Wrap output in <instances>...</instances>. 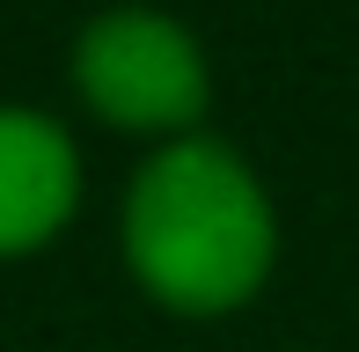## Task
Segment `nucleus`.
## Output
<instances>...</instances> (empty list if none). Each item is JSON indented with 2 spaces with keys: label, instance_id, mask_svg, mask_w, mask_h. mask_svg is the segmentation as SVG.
<instances>
[{
  "label": "nucleus",
  "instance_id": "7ed1b4c3",
  "mask_svg": "<svg viewBox=\"0 0 359 352\" xmlns=\"http://www.w3.org/2000/svg\"><path fill=\"white\" fill-rule=\"evenodd\" d=\"M81 205V154L44 110L0 103V257L52 243Z\"/></svg>",
  "mask_w": 359,
  "mask_h": 352
},
{
  "label": "nucleus",
  "instance_id": "f03ea898",
  "mask_svg": "<svg viewBox=\"0 0 359 352\" xmlns=\"http://www.w3.org/2000/svg\"><path fill=\"white\" fill-rule=\"evenodd\" d=\"M74 88L118 133H191L205 118V52L176 15L110 8L74 37Z\"/></svg>",
  "mask_w": 359,
  "mask_h": 352
},
{
  "label": "nucleus",
  "instance_id": "f257e3e1",
  "mask_svg": "<svg viewBox=\"0 0 359 352\" xmlns=\"http://www.w3.org/2000/svg\"><path fill=\"white\" fill-rule=\"evenodd\" d=\"M279 213L220 140H176L125 191V264L161 309L227 316L271 279Z\"/></svg>",
  "mask_w": 359,
  "mask_h": 352
}]
</instances>
